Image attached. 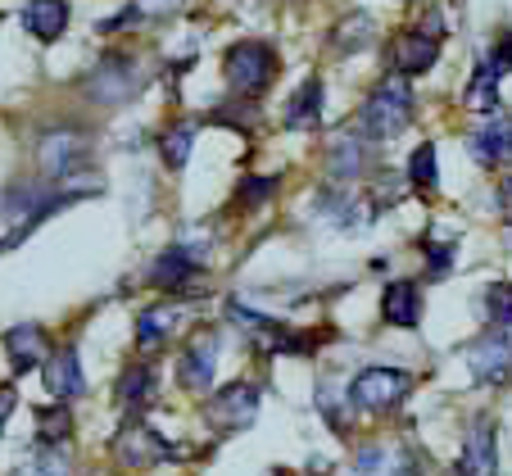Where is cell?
Masks as SVG:
<instances>
[{
	"label": "cell",
	"mask_w": 512,
	"mask_h": 476,
	"mask_svg": "<svg viewBox=\"0 0 512 476\" xmlns=\"http://www.w3.org/2000/svg\"><path fill=\"white\" fill-rule=\"evenodd\" d=\"M204 418H209L213 431H245L254 427V418H259V386H250V381H232V386H223L218 395L204 404Z\"/></svg>",
	"instance_id": "5"
},
{
	"label": "cell",
	"mask_w": 512,
	"mask_h": 476,
	"mask_svg": "<svg viewBox=\"0 0 512 476\" xmlns=\"http://www.w3.org/2000/svg\"><path fill=\"white\" fill-rule=\"evenodd\" d=\"M73 436V418H68V408L55 404V408H41L37 413V440L41 445H64Z\"/></svg>",
	"instance_id": "26"
},
{
	"label": "cell",
	"mask_w": 512,
	"mask_h": 476,
	"mask_svg": "<svg viewBox=\"0 0 512 476\" xmlns=\"http://www.w3.org/2000/svg\"><path fill=\"white\" fill-rule=\"evenodd\" d=\"M354 467H358V472H377V467H381V449H363Z\"/></svg>",
	"instance_id": "35"
},
{
	"label": "cell",
	"mask_w": 512,
	"mask_h": 476,
	"mask_svg": "<svg viewBox=\"0 0 512 476\" xmlns=\"http://www.w3.org/2000/svg\"><path fill=\"white\" fill-rule=\"evenodd\" d=\"M173 318H177V304H159V309H145L136 318V345L141 350H159L173 331Z\"/></svg>",
	"instance_id": "24"
},
{
	"label": "cell",
	"mask_w": 512,
	"mask_h": 476,
	"mask_svg": "<svg viewBox=\"0 0 512 476\" xmlns=\"http://www.w3.org/2000/svg\"><path fill=\"white\" fill-rule=\"evenodd\" d=\"M463 105L472 109V114H490V118L499 114V73H494L490 59L476 64L472 82H467V91H463Z\"/></svg>",
	"instance_id": "19"
},
{
	"label": "cell",
	"mask_w": 512,
	"mask_h": 476,
	"mask_svg": "<svg viewBox=\"0 0 512 476\" xmlns=\"http://www.w3.org/2000/svg\"><path fill=\"white\" fill-rule=\"evenodd\" d=\"M223 73L236 96L259 100L272 87V78H277V50L268 41H236L223 55Z\"/></svg>",
	"instance_id": "3"
},
{
	"label": "cell",
	"mask_w": 512,
	"mask_h": 476,
	"mask_svg": "<svg viewBox=\"0 0 512 476\" xmlns=\"http://www.w3.org/2000/svg\"><path fill=\"white\" fill-rule=\"evenodd\" d=\"M87 150H91V141L82 132H50L37 150V164L50 177V186H59L68 177H78V164L87 159Z\"/></svg>",
	"instance_id": "8"
},
{
	"label": "cell",
	"mask_w": 512,
	"mask_h": 476,
	"mask_svg": "<svg viewBox=\"0 0 512 476\" xmlns=\"http://www.w3.org/2000/svg\"><path fill=\"white\" fill-rule=\"evenodd\" d=\"M191 141H195V118H177L173 127H164V132H159V155H164V164L173 168V173H182V168H186Z\"/></svg>",
	"instance_id": "22"
},
{
	"label": "cell",
	"mask_w": 512,
	"mask_h": 476,
	"mask_svg": "<svg viewBox=\"0 0 512 476\" xmlns=\"http://www.w3.org/2000/svg\"><path fill=\"white\" fill-rule=\"evenodd\" d=\"M372 41H377V19H372V14H345V19L336 23L331 46H336L340 55H354V50L372 46Z\"/></svg>",
	"instance_id": "21"
},
{
	"label": "cell",
	"mask_w": 512,
	"mask_h": 476,
	"mask_svg": "<svg viewBox=\"0 0 512 476\" xmlns=\"http://www.w3.org/2000/svg\"><path fill=\"white\" fill-rule=\"evenodd\" d=\"M381 318L390 327H417L422 322V291H417V282H390L386 295H381Z\"/></svg>",
	"instance_id": "16"
},
{
	"label": "cell",
	"mask_w": 512,
	"mask_h": 476,
	"mask_svg": "<svg viewBox=\"0 0 512 476\" xmlns=\"http://www.w3.org/2000/svg\"><path fill=\"white\" fill-rule=\"evenodd\" d=\"M467 368L481 386H512V331H485L467 345Z\"/></svg>",
	"instance_id": "6"
},
{
	"label": "cell",
	"mask_w": 512,
	"mask_h": 476,
	"mask_svg": "<svg viewBox=\"0 0 512 476\" xmlns=\"http://www.w3.org/2000/svg\"><path fill=\"white\" fill-rule=\"evenodd\" d=\"M440 41H445V10H422L413 28L399 32L395 41V73L399 78H422L440 59Z\"/></svg>",
	"instance_id": "2"
},
{
	"label": "cell",
	"mask_w": 512,
	"mask_h": 476,
	"mask_svg": "<svg viewBox=\"0 0 512 476\" xmlns=\"http://www.w3.org/2000/svg\"><path fill=\"white\" fill-rule=\"evenodd\" d=\"M413 105H417V100H413L408 78L390 73V78L368 96V105L358 109V132H363V141H372V146L395 141V136L413 123Z\"/></svg>",
	"instance_id": "1"
},
{
	"label": "cell",
	"mask_w": 512,
	"mask_h": 476,
	"mask_svg": "<svg viewBox=\"0 0 512 476\" xmlns=\"http://www.w3.org/2000/svg\"><path fill=\"white\" fill-rule=\"evenodd\" d=\"M23 476H73V467L59 454V445H37V454L23 463Z\"/></svg>",
	"instance_id": "29"
},
{
	"label": "cell",
	"mask_w": 512,
	"mask_h": 476,
	"mask_svg": "<svg viewBox=\"0 0 512 476\" xmlns=\"http://www.w3.org/2000/svg\"><path fill=\"white\" fill-rule=\"evenodd\" d=\"M322 123V82L309 78L286 105V127H318Z\"/></svg>",
	"instance_id": "23"
},
{
	"label": "cell",
	"mask_w": 512,
	"mask_h": 476,
	"mask_svg": "<svg viewBox=\"0 0 512 476\" xmlns=\"http://www.w3.org/2000/svg\"><path fill=\"white\" fill-rule=\"evenodd\" d=\"M14 404H19V390H14V386H0V427H5V418L14 413Z\"/></svg>",
	"instance_id": "34"
},
{
	"label": "cell",
	"mask_w": 512,
	"mask_h": 476,
	"mask_svg": "<svg viewBox=\"0 0 512 476\" xmlns=\"http://www.w3.org/2000/svg\"><path fill=\"white\" fill-rule=\"evenodd\" d=\"M467 150H472V159L485 168H512V118L494 114L490 123L467 136Z\"/></svg>",
	"instance_id": "11"
},
{
	"label": "cell",
	"mask_w": 512,
	"mask_h": 476,
	"mask_svg": "<svg viewBox=\"0 0 512 476\" xmlns=\"http://www.w3.org/2000/svg\"><path fill=\"white\" fill-rule=\"evenodd\" d=\"M136 87H141V78H136L132 59H123V55H109L105 64L96 68V78L87 82V91L100 100V105H123Z\"/></svg>",
	"instance_id": "13"
},
{
	"label": "cell",
	"mask_w": 512,
	"mask_h": 476,
	"mask_svg": "<svg viewBox=\"0 0 512 476\" xmlns=\"http://www.w3.org/2000/svg\"><path fill=\"white\" fill-rule=\"evenodd\" d=\"M114 458L123 467H132V472H141V467L159 463V458H182V454H177V449L168 445L155 427H145V422H127V427L114 436Z\"/></svg>",
	"instance_id": "7"
},
{
	"label": "cell",
	"mask_w": 512,
	"mask_h": 476,
	"mask_svg": "<svg viewBox=\"0 0 512 476\" xmlns=\"http://www.w3.org/2000/svg\"><path fill=\"white\" fill-rule=\"evenodd\" d=\"M508 245H512V227H508Z\"/></svg>",
	"instance_id": "36"
},
{
	"label": "cell",
	"mask_w": 512,
	"mask_h": 476,
	"mask_svg": "<svg viewBox=\"0 0 512 476\" xmlns=\"http://www.w3.org/2000/svg\"><path fill=\"white\" fill-rule=\"evenodd\" d=\"M408 390H413V377L404 368H363L349 381V399L363 413H390L395 404H404Z\"/></svg>",
	"instance_id": "4"
},
{
	"label": "cell",
	"mask_w": 512,
	"mask_h": 476,
	"mask_svg": "<svg viewBox=\"0 0 512 476\" xmlns=\"http://www.w3.org/2000/svg\"><path fill=\"white\" fill-rule=\"evenodd\" d=\"M213 368H218V336H213V331H200V336H191V345H186L177 377H182L186 390H209Z\"/></svg>",
	"instance_id": "15"
},
{
	"label": "cell",
	"mask_w": 512,
	"mask_h": 476,
	"mask_svg": "<svg viewBox=\"0 0 512 476\" xmlns=\"http://www.w3.org/2000/svg\"><path fill=\"white\" fill-rule=\"evenodd\" d=\"M422 254H426V272H431V277H445V272L454 268V241H435V236H426Z\"/></svg>",
	"instance_id": "30"
},
{
	"label": "cell",
	"mask_w": 512,
	"mask_h": 476,
	"mask_svg": "<svg viewBox=\"0 0 512 476\" xmlns=\"http://www.w3.org/2000/svg\"><path fill=\"white\" fill-rule=\"evenodd\" d=\"M368 146H372V141H358V136H340L336 146H331V155H327L331 177H336V182H349V177L363 173V168H368Z\"/></svg>",
	"instance_id": "20"
},
{
	"label": "cell",
	"mask_w": 512,
	"mask_h": 476,
	"mask_svg": "<svg viewBox=\"0 0 512 476\" xmlns=\"http://www.w3.org/2000/svg\"><path fill=\"white\" fill-rule=\"evenodd\" d=\"M490 64H494V73H499V78H503V73H512V32H503L499 46L490 50Z\"/></svg>",
	"instance_id": "32"
},
{
	"label": "cell",
	"mask_w": 512,
	"mask_h": 476,
	"mask_svg": "<svg viewBox=\"0 0 512 476\" xmlns=\"http://www.w3.org/2000/svg\"><path fill=\"white\" fill-rule=\"evenodd\" d=\"M186 5H191V0H132V10L118 14V19H109L105 32L118 28V23H132V19H173L177 10H186Z\"/></svg>",
	"instance_id": "27"
},
{
	"label": "cell",
	"mask_w": 512,
	"mask_h": 476,
	"mask_svg": "<svg viewBox=\"0 0 512 476\" xmlns=\"http://www.w3.org/2000/svg\"><path fill=\"white\" fill-rule=\"evenodd\" d=\"M272 191H277V177H245V182L236 186V204H241V209H254V204H263Z\"/></svg>",
	"instance_id": "31"
},
{
	"label": "cell",
	"mask_w": 512,
	"mask_h": 476,
	"mask_svg": "<svg viewBox=\"0 0 512 476\" xmlns=\"http://www.w3.org/2000/svg\"><path fill=\"white\" fill-rule=\"evenodd\" d=\"M41 377H46V395L55 399V404H73V399L87 395V377H82V363H78V350H73V345L50 354Z\"/></svg>",
	"instance_id": "10"
},
{
	"label": "cell",
	"mask_w": 512,
	"mask_h": 476,
	"mask_svg": "<svg viewBox=\"0 0 512 476\" xmlns=\"http://www.w3.org/2000/svg\"><path fill=\"white\" fill-rule=\"evenodd\" d=\"M408 186H417L422 195H431L440 186V164H435V146L422 141V146L408 155Z\"/></svg>",
	"instance_id": "25"
},
{
	"label": "cell",
	"mask_w": 512,
	"mask_h": 476,
	"mask_svg": "<svg viewBox=\"0 0 512 476\" xmlns=\"http://www.w3.org/2000/svg\"><path fill=\"white\" fill-rule=\"evenodd\" d=\"M485 318L494 322V331H512V282L485 286Z\"/></svg>",
	"instance_id": "28"
},
{
	"label": "cell",
	"mask_w": 512,
	"mask_h": 476,
	"mask_svg": "<svg viewBox=\"0 0 512 476\" xmlns=\"http://www.w3.org/2000/svg\"><path fill=\"white\" fill-rule=\"evenodd\" d=\"M499 209H503V218H508V227H512V173L508 177H499Z\"/></svg>",
	"instance_id": "33"
},
{
	"label": "cell",
	"mask_w": 512,
	"mask_h": 476,
	"mask_svg": "<svg viewBox=\"0 0 512 476\" xmlns=\"http://www.w3.org/2000/svg\"><path fill=\"white\" fill-rule=\"evenodd\" d=\"M5 354H10L14 377H28L32 368H46L50 359V340L37 322H19V327L5 331Z\"/></svg>",
	"instance_id": "12"
},
{
	"label": "cell",
	"mask_w": 512,
	"mask_h": 476,
	"mask_svg": "<svg viewBox=\"0 0 512 476\" xmlns=\"http://www.w3.org/2000/svg\"><path fill=\"white\" fill-rule=\"evenodd\" d=\"M155 395H159V372L150 368V363H132V368H123V377H118V404H123L127 413H141Z\"/></svg>",
	"instance_id": "17"
},
{
	"label": "cell",
	"mask_w": 512,
	"mask_h": 476,
	"mask_svg": "<svg viewBox=\"0 0 512 476\" xmlns=\"http://www.w3.org/2000/svg\"><path fill=\"white\" fill-rule=\"evenodd\" d=\"M23 28L37 41H55L68 28V0H28L23 10Z\"/></svg>",
	"instance_id": "18"
},
{
	"label": "cell",
	"mask_w": 512,
	"mask_h": 476,
	"mask_svg": "<svg viewBox=\"0 0 512 476\" xmlns=\"http://www.w3.org/2000/svg\"><path fill=\"white\" fill-rule=\"evenodd\" d=\"M458 476H499V440H494L490 418H476L467 427L463 454H458Z\"/></svg>",
	"instance_id": "9"
},
{
	"label": "cell",
	"mask_w": 512,
	"mask_h": 476,
	"mask_svg": "<svg viewBox=\"0 0 512 476\" xmlns=\"http://www.w3.org/2000/svg\"><path fill=\"white\" fill-rule=\"evenodd\" d=\"M195 272H200V259H195L186 245H168L164 254L155 259V268H150V282L159 286V291H195Z\"/></svg>",
	"instance_id": "14"
}]
</instances>
